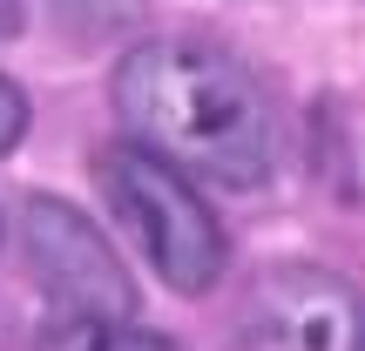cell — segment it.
I'll return each mask as SVG.
<instances>
[{"mask_svg": "<svg viewBox=\"0 0 365 351\" xmlns=\"http://www.w3.org/2000/svg\"><path fill=\"white\" fill-rule=\"evenodd\" d=\"M115 115L135 149L176 162L182 176H217L257 189L277 169V102L230 48L196 34H163L122 54Z\"/></svg>", "mask_w": 365, "mask_h": 351, "instance_id": "1", "label": "cell"}, {"mask_svg": "<svg viewBox=\"0 0 365 351\" xmlns=\"http://www.w3.org/2000/svg\"><path fill=\"white\" fill-rule=\"evenodd\" d=\"M95 182H102V203L115 209V223L143 243L149 271L170 290L203 298V290L223 284L230 236H223L217 209L196 196V182L176 162L149 156L135 142H108V149H95Z\"/></svg>", "mask_w": 365, "mask_h": 351, "instance_id": "2", "label": "cell"}, {"mask_svg": "<svg viewBox=\"0 0 365 351\" xmlns=\"http://www.w3.org/2000/svg\"><path fill=\"white\" fill-rule=\"evenodd\" d=\"M244 351H365V298L325 263H271L237 311Z\"/></svg>", "mask_w": 365, "mask_h": 351, "instance_id": "3", "label": "cell"}, {"mask_svg": "<svg viewBox=\"0 0 365 351\" xmlns=\"http://www.w3.org/2000/svg\"><path fill=\"white\" fill-rule=\"evenodd\" d=\"M27 271L75 318H135V284L108 236L61 196H27Z\"/></svg>", "mask_w": 365, "mask_h": 351, "instance_id": "4", "label": "cell"}, {"mask_svg": "<svg viewBox=\"0 0 365 351\" xmlns=\"http://www.w3.org/2000/svg\"><path fill=\"white\" fill-rule=\"evenodd\" d=\"M41 351H182L170 331H149L135 318H75L54 311V325L41 331Z\"/></svg>", "mask_w": 365, "mask_h": 351, "instance_id": "5", "label": "cell"}, {"mask_svg": "<svg viewBox=\"0 0 365 351\" xmlns=\"http://www.w3.org/2000/svg\"><path fill=\"white\" fill-rule=\"evenodd\" d=\"M41 14H48L68 41H108V34H122V27L143 14V0H41Z\"/></svg>", "mask_w": 365, "mask_h": 351, "instance_id": "6", "label": "cell"}, {"mask_svg": "<svg viewBox=\"0 0 365 351\" xmlns=\"http://www.w3.org/2000/svg\"><path fill=\"white\" fill-rule=\"evenodd\" d=\"M21 135H27V95L0 75V156H7V149H21Z\"/></svg>", "mask_w": 365, "mask_h": 351, "instance_id": "7", "label": "cell"}, {"mask_svg": "<svg viewBox=\"0 0 365 351\" xmlns=\"http://www.w3.org/2000/svg\"><path fill=\"white\" fill-rule=\"evenodd\" d=\"M21 34V0H0V41Z\"/></svg>", "mask_w": 365, "mask_h": 351, "instance_id": "8", "label": "cell"}]
</instances>
